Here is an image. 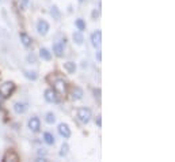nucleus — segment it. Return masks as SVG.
I'll use <instances>...</instances> for the list:
<instances>
[{
  "mask_svg": "<svg viewBox=\"0 0 175 162\" xmlns=\"http://www.w3.org/2000/svg\"><path fill=\"white\" fill-rule=\"evenodd\" d=\"M45 120H46L47 124H54V121H56V116H54L52 112H49V113H46V117H45Z\"/></svg>",
  "mask_w": 175,
  "mask_h": 162,
  "instance_id": "obj_21",
  "label": "nucleus"
},
{
  "mask_svg": "<svg viewBox=\"0 0 175 162\" xmlns=\"http://www.w3.org/2000/svg\"><path fill=\"white\" fill-rule=\"evenodd\" d=\"M72 38H73L75 44H77V45H82V44H83V41H84V37H83V34H82V32H76V33H73Z\"/></svg>",
  "mask_w": 175,
  "mask_h": 162,
  "instance_id": "obj_14",
  "label": "nucleus"
},
{
  "mask_svg": "<svg viewBox=\"0 0 175 162\" xmlns=\"http://www.w3.org/2000/svg\"><path fill=\"white\" fill-rule=\"evenodd\" d=\"M53 53L57 57L64 56V45H62V42H56V44L53 45Z\"/></svg>",
  "mask_w": 175,
  "mask_h": 162,
  "instance_id": "obj_11",
  "label": "nucleus"
},
{
  "mask_svg": "<svg viewBox=\"0 0 175 162\" xmlns=\"http://www.w3.org/2000/svg\"><path fill=\"white\" fill-rule=\"evenodd\" d=\"M37 30H38V33L41 35H46L47 32H49V23L46 21H44V19H41L37 23Z\"/></svg>",
  "mask_w": 175,
  "mask_h": 162,
  "instance_id": "obj_7",
  "label": "nucleus"
},
{
  "mask_svg": "<svg viewBox=\"0 0 175 162\" xmlns=\"http://www.w3.org/2000/svg\"><path fill=\"white\" fill-rule=\"evenodd\" d=\"M79 2H84V0H79Z\"/></svg>",
  "mask_w": 175,
  "mask_h": 162,
  "instance_id": "obj_29",
  "label": "nucleus"
},
{
  "mask_svg": "<svg viewBox=\"0 0 175 162\" xmlns=\"http://www.w3.org/2000/svg\"><path fill=\"white\" fill-rule=\"evenodd\" d=\"M15 88H16V86L12 82H4L3 85L0 86V94L3 95L4 98H8L15 92Z\"/></svg>",
  "mask_w": 175,
  "mask_h": 162,
  "instance_id": "obj_1",
  "label": "nucleus"
},
{
  "mask_svg": "<svg viewBox=\"0 0 175 162\" xmlns=\"http://www.w3.org/2000/svg\"><path fill=\"white\" fill-rule=\"evenodd\" d=\"M29 128L33 132H38L39 128H41V121H39V118L37 117V116H33V117H30L29 120Z\"/></svg>",
  "mask_w": 175,
  "mask_h": 162,
  "instance_id": "obj_6",
  "label": "nucleus"
},
{
  "mask_svg": "<svg viewBox=\"0 0 175 162\" xmlns=\"http://www.w3.org/2000/svg\"><path fill=\"white\" fill-rule=\"evenodd\" d=\"M44 140H45V143L46 145H49V146H52V145H54V136L52 135L50 132H45L44 134Z\"/></svg>",
  "mask_w": 175,
  "mask_h": 162,
  "instance_id": "obj_17",
  "label": "nucleus"
},
{
  "mask_svg": "<svg viewBox=\"0 0 175 162\" xmlns=\"http://www.w3.org/2000/svg\"><path fill=\"white\" fill-rule=\"evenodd\" d=\"M64 68L67 70L68 74H75V71H76V64L73 62H67L64 63Z\"/></svg>",
  "mask_w": 175,
  "mask_h": 162,
  "instance_id": "obj_13",
  "label": "nucleus"
},
{
  "mask_svg": "<svg viewBox=\"0 0 175 162\" xmlns=\"http://www.w3.org/2000/svg\"><path fill=\"white\" fill-rule=\"evenodd\" d=\"M57 130H59V134L62 138H65V139L71 138V128H69L68 124H65V123L59 124V128H57Z\"/></svg>",
  "mask_w": 175,
  "mask_h": 162,
  "instance_id": "obj_4",
  "label": "nucleus"
},
{
  "mask_svg": "<svg viewBox=\"0 0 175 162\" xmlns=\"http://www.w3.org/2000/svg\"><path fill=\"white\" fill-rule=\"evenodd\" d=\"M91 44H92V46H95V48L101 46V44H102V33H101V30H96V32H94L91 34Z\"/></svg>",
  "mask_w": 175,
  "mask_h": 162,
  "instance_id": "obj_5",
  "label": "nucleus"
},
{
  "mask_svg": "<svg viewBox=\"0 0 175 162\" xmlns=\"http://www.w3.org/2000/svg\"><path fill=\"white\" fill-rule=\"evenodd\" d=\"M75 25H76V27H77L79 30H80V32L86 30V23H84V21H83V19H80V18H79V19H76Z\"/></svg>",
  "mask_w": 175,
  "mask_h": 162,
  "instance_id": "obj_20",
  "label": "nucleus"
},
{
  "mask_svg": "<svg viewBox=\"0 0 175 162\" xmlns=\"http://www.w3.org/2000/svg\"><path fill=\"white\" fill-rule=\"evenodd\" d=\"M27 109H29V106H27V104H24V102H16L14 105V110H15V113H18V115L26 113Z\"/></svg>",
  "mask_w": 175,
  "mask_h": 162,
  "instance_id": "obj_9",
  "label": "nucleus"
},
{
  "mask_svg": "<svg viewBox=\"0 0 175 162\" xmlns=\"http://www.w3.org/2000/svg\"><path fill=\"white\" fill-rule=\"evenodd\" d=\"M92 117V113L88 108H80V109L77 110V118L82 121V123L87 124Z\"/></svg>",
  "mask_w": 175,
  "mask_h": 162,
  "instance_id": "obj_2",
  "label": "nucleus"
},
{
  "mask_svg": "<svg viewBox=\"0 0 175 162\" xmlns=\"http://www.w3.org/2000/svg\"><path fill=\"white\" fill-rule=\"evenodd\" d=\"M68 151H69V146L67 143H62L61 150H60V157H65L68 154Z\"/></svg>",
  "mask_w": 175,
  "mask_h": 162,
  "instance_id": "obj_22",
  "label": "nucleus"
},
{
  "mask_svg": "<svg viewBox=\"0 0 175 162\" xmlns=\"http://www.w3.org/2000/svg\"><path fill=\"white\" fill-rule=\"evenodd\" d=\"M39 56H41L44 60H50L52 53L49 52V49H46V48H41V49H39Z\"/></svg>",
  "mask_w": 175,
  "mask_h": 162,
  "instance_id": "obj_16",
  "label": "nucleus"
},
{
  "mask_svg": "<svg viewBox=\"0 0 175 162\" xmlns=\"http://www.w3.org/2000/svg\"><path fill=\"white\" fill-rule=\"evenodd\" d=\"M19 38H21L22 44H23L24 46L29 48L30 45H31V37H30V35H27L26 33H21V34H19Z\"/></svg>",
  "mask_w": 175,
  "mask_h": 162,
  "instance_id": "obj_12",
  "label": "nucleus"
},
{
  "mask_svg": "<svg viewBox=\"0 0 175 162\" xmlns=\"http://www.w3.org/2000/svg\"><path fill=\"white\" fill-rule=\"evenodd\" d=\"M46 153L47 151L45 150V148H39L38 150V155H46Z\"/></svg>",
  "mask_w": 175,
  "mask_h": 162,
  "instance_id": "obj_26",
  "label": "nucleus"
},
{
  "mask_svg": "<svg viewBox=\"0 0 175 162\" xmlns=\"http://www.w3.org/2000/svg\"><path fill=\"white\" fill-rule=\"evenodd\" d=\"M94 94H95V98H99V97H101V88H95V90H94Z\"/></svg>",
  "mask_w": 175,
  "mask_h": 162,
  "instance_id": "obj_23",
  "label": "nucleus"
},
{
  "mask_svg": "<svg viewBox=\"0 0 175 162\" xmlns=\"http://www.w3.org/2000/svg\"><path fill=\"white\" fill-rule=\"evenodd\" d=\"M24 76L27 79H31V80H36L38 78V74H37L36 71H24Z\"/></svg>",
  "mask_w": 175,
  "mask_h": 162,
  "instance_id": "obj_18",
  "label": "nucleus"
},
{
  "mask_svg": "<svg viewBox=\"0 0 175 162\" xmlns=\"http://www.w3.org/2000/svg\"><path fill=\"white\" fill-rule=\"evenodd\" d=\"M27 60H29V62H33V63H36V62H37V59H36V56H34V55H29Z\"/></svg>",
  "mask_w": 175,
  "mask_h": 162,
  "instance_id": "obj_24",
  "label": "nucleus"
},
{
  "mask_svg": "<svg viewBox=\"0 0 175 162\" xmlns=\"http://www.w3.org/2000/svg\"><path fill=\"white\" fill-rule=\"evenodd\" d=\"M22 3H23V6H26V4L29 3V0H22Z\"/></svg>",
  "mask_w": 175,
  "mask_h": 162,
  "instance_id": "obj_28",
  "label": "nucleus"
},
{
  "mask_svg": "<svg viewBox=\"0 0 175 162\" xmlns=\"http://www.w3.org/2000/svg\"><path fill=\"white\" fill-rule=\"evenodd\" d=\"M36 162H47V159L46 158H37Z\"/></svg>",
  "mask_w": 175,
  "mask_h": 162,
  "instance_id": "obj_27",
  "label": "nucleus"
},
{
  "mask_svg": "<svg viewBox=\"0 0 175 162\" xmlns=\"http://www.w3.org/2000/svg\"><path fill=\"white\" fill-rule=\"evenodd\" d=\"M45 100L47 101V102H57V93L54 92L53 88H47V90H45Z\"/></svg>",
  "mask_w": 175,
  "mask_h": 162,
  "instance_id": "obj_8",
  "label": "nucleus"
},
{
  "mask_svg": "<svg viewBox=\"0 0 175 162\" xmlns=\"http://www.w3.org/2000/svg\"><path fill=\"white\" fill-rule=\"evenodd\" d=\"M72 98L73 100H82L83 98V90L80 87H75L72 90Z\"/></svg>",
  "mask_w": 175,
  "mask_h": 162,
  "instance_id": "obj_15",
  "label": "nucleus"
},
{
  "mask_svg": "<svg viewBox=\"0 0 175 162\" xmlns=\"http://www.w3.org/2000/svg\"><path fill=\"white\" fill-rule=\"evenodd\" d=\"M53 90L57 93V94H65L67 92V83L62 79H57L56 82L53 83Z\"/></svg>",
  "mask_w": 175,
  "mask_h": 162,
  "instance_id": "obj_3",
  "label": "nucleus"
},
{
  "mask_svg": "<svg viewBox=\"0 0 175 162\" xmlns=\"http://www.w3.org/2000/svg\"><path fill=\"white\" fill-rule=\"evenodd\" d=\"M3 161H4V162H8V161H14V162H16V161H19V157H18V154L15 153L14 150H8L6 154H4Z\"/></svg>",
  "mask_w": 175,
  "mask_h": 162,
  "instance_id": "obj_10",
  "label": "nucleus"
},
{
  "mask_svg": "<svg viewBox=\"0 0 175 162\" xmlns=\"http://www.w3.org/2000/svg\"><path fill=\"white\" fill-rule=\"evenodd\" d=\"M102 116L99 115V116H96V124H98V127H102Z\"/></svg>",
  "mask_w": 175,
  "mask_h": 162,
  "instance_id": "obj_25",
  "label": "nucleus"
},
{
  "mask_svg": "<svg viewBox=\"0 0 175 162\" xmlns=\"http://www.w3.org/2000/svg\"><path fill=\"white\" fill-rule=\"evenodd\" d=\"M50 14H52V16L54 18V19H60L61 18V12L59 11V8H57V6H53L50 8Z\"/></svg>",
  "mask_w": 175,
  "mask_h": 162,
  "instance_id": "obj_19",
  "label": "nucleus"
}]
</instances>
